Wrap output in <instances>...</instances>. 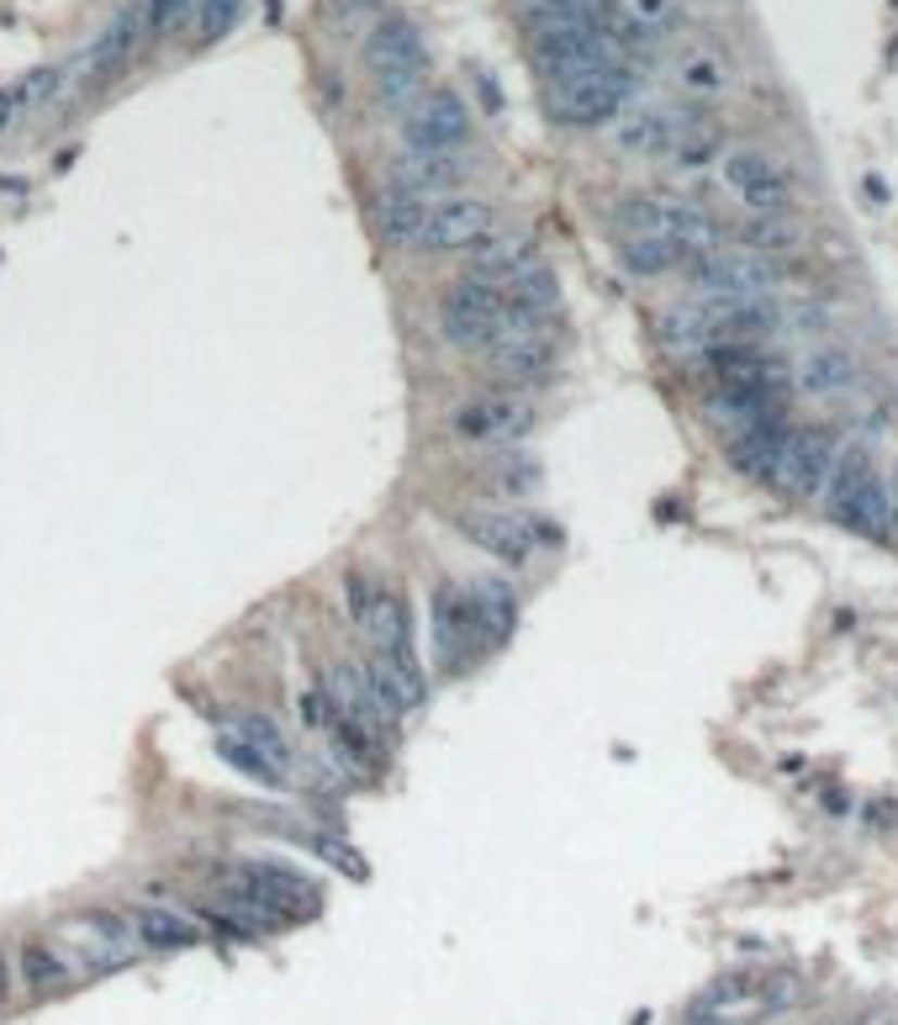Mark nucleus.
Instances as JSON below:
<instances>
[{
  "instance_id": "f257e3e1",
  "label": "nucleus",
  "mask_w": 898,
  "mask_h": 1025,
  "mask_svg": "<svg viewBox=\"0 0 898 1025\" xmlns=\"http://www.w3.org/2000/svg\"><path fill=\"white\" fill-rule=\"evenodd\" d=\"M534 423H539V408L529 397H518V386L476 392V397L449 408V434L471 450H513L534 434Z\"/></svg>"
},
{
  "instance_id": "f03ea898",
  "label": "nucleus",
  "mask_w": 898,
  "mask_h": 1025,
  "mask_svg": "<svg viewBox=\"0 0 898 1025\" xmlns=\"http://www.w3.org/2000/svg\"><path fill=\"white\" fill-rule=\"evenodd\" d=\"M365 69L375 75V90L386 106H408L428 75V48L408 16H386L365 38Z\"/></svg>"
},
{
  "instance_id": "7ed1b4c3",
  "label": "nucleus",
  "mask_w": 898,
  "mask_h": 1025,
  "mask_svg": "<svg viewBox=\"0 0 898 1025\" xmlns=\"http://www.w3.org/2000/svg\"><path fill=\"white\" fill-rule=\"evenodd\" d=\"M634 95V69L613 64V69H592V75H566L550 80V117L566 127H603L613 123Z\"/></svg>"
},
{
  "instance_id": "20e7f679",
  "label": "nucleus",
  "mask_w": 898,
  "mask_h": 1025,
  "mask_svg": "<svg viewBox=\"0 0 898 1025\" xmlns=\"http://www.w3.org/2000/svg\"><path fill=\"white\" fill-rule=\"evenodd\" d=\"M502 318H508L502 291L487 286V281H471V276H460L439 302V329L465 355H487L497 344V333H502Z\"/></svg>"
},
{
  "instance_id": "39448f33",
  "label": "nucleus",
  "mask_w": 898,
  "mask_h": 1025,
  "mask_svg": "<svg viewBox=\"0 0 898 1025\" xmlns=\"http://www.w3.org/2000/svg\"><path fill=\"white\" fill-rule=\"evenodd\" d=\"M534 59L550 80H566V75L629 64V48H618L598 22H572V27H555V33H534Z\"/></svg>"
},
{
  "instance_id": "423d86ee",
  "label": "nucleus",
  "mask_w": 898,
  "mask_h": 1025,
  "mask_svg": "<svg viewBox=\"0 0 898 1025\" xmlns=\"http://www.w3.org/2000/svg\"><path fill=\"white\" fill-rule=\"evenodd\" d=\"M460 534L502 566H529L539 544L561 539V529H550L544 518H524L513 508H471V513H460Z\"/></svg>"
},
{
  "instance_id": "0eeeda50",
  "label": "nucleus",
  "mask_w": 898,
  "mask_h": 1025,
  "mask_svg": "<svg viewBox=\"0 0 898 1025\" xmlns=\"http://www.w3.org/2000/svg\"><path fill=\"white\" fill-rule=\"evenodd\" d=\"M688 276L703 296H772L782 286V265L751 248H703L688 259Z\"/></svg>"
},
{
  "instance_id": "6e6552de",
  "label": "nucleus",
  "mask_w": 898,
  "mask_h": 1025,
  "mask_svg": "<svg viewBox=\"0 0 898 1025\" xmlns=\"http://www.w3.org/2000/svg\"><path fill=\"white\" fill-rule=\"evenodd\" d=\"M428 618H434V656H439L445 671H465L476 651H487V629H482V614H476L471 587L445 581V587L434 592Z\"/></svg>"
},
{
  "instance_id": "1a4fd4ad",
  "label": "nucleus",
  "mask_w": 898,
  "mask_h": 1025,
  "mask_svg": "<svg viewBox=\"0 0 898 1025\" xmlns=\"http://www.w3.org/2000/svg\"><path fill=\"white\" fill-rule=\"evenodd\" d=\"M703 366H708L719 392H772V397H787V386H793V370L782 366L767 344H708Z\"/></svg>"
},
{
  "instance_id": "9d476101",
  "label": "nucleus",
  "mask_w": 898,
  "mask_h": 1025,
  "mask_svg": "<svg viewBox=\"0 0 898 1025\" xmlns=\"http://www.w3.org/2000/svg\"><path fill=\"white\" fill-rule=\"evenodd\" d=\"M835 450H841V434L830 423H793V434L782 445V465H777V487L793 497H819L830 465H835Z\"/></svg>"
},
{
  "instance_id": "9b49d317",
  "label": "nucleus",
  "mask_w": 898,
  "mask_h": 1025,
  "mask_svg": "<svg viewBox=\"0 0 898 1025\" xmlns=\"http://www.w3.org/2000/svg\"><path fill=\"white\" fill-rule=\"evenodd\" d=\"M497 228V212L476 196H434L423 202V228L418 248H471Z\"/></svg>"
},
{
  "instance_id": "f8f14e48",
  "label": "nucleus",
  "mask_w": 898,
  "mask_h": 1025,
  "mask_svg": "<svg viewBox=\"0 0 898 1025\" xmlns=\"http://www.w3.org/2000/svg\"><path fill=\"white\" fill-rule=\"evenodd\" d=\"M724 185H730L751 212H767V217H777V212L793 206V180H787V169L777 165L772 154H761V149H730V154H724Z\"/></svg>"
},
{
  "instance_id": "ddd939ff",
  "label": "nucleus",
  "mask_w": 898,
  "mask_h": 1025,
  "mask_svg": "<svg viewBox=\"0 0 898 1025\" xmlns=\"http://www.w3.org/2000/svg\"><path fill=\"white\" fill-rule=\"evenodd\" d=\"M402 138L418 154H460V143L471 138V112H465L460 95L434 90L402 117Z\"/></svg>"
},
{
  "instance_id": "4468645a",
  "label": "nucleus",
  "mask_w": 898,
  "mask_h": 1025,
  "mask_svg": "<svg viewBox=\"0 0 898 1025\" xmlns=\"http://www.w3.org/2000/svg\"><path fill=\"white\" fill-rule=\"evenodd\" d=\"M487 366H491V375L508 381V386H534V381H550V375H555L561 349H555L550 329H508L487 349Z\"/></svg>"
},
{
  "instance_id": "2eb2a0df",
  "label": "nucleus",
  "mask_w": 898,
  "mask_h": 1025,
  "mask_svg": "<svg viewBox=\"0 0 898 1025\" xmlns=\"http://www.w3.org/2000/svg\"><path fill=\"white\" fill-rule=\"evenodd\" d=\"M787 434H793L787 408L767 412V418H756V423H740V428H730V465H735L740 476H751V482H777Z\"/></svg>"
},
{
  "instance_id": "dca6fc26",
  "label": "nucleus",
  "mask_w": 898,
  "mask_h": 1025,
  "mask_svg": "<svg viewBox=\"0 0 898 1025\" xmlns=\"http://www.w3.org/2000/svg\"><path fill=\"white\" fill-rule=\"evenodd\" d=\"M613 123H618V127H613L618 154H629V159H660V154H671V149H677V138L688 132L693 112H671V106H634V112H618Z\"/></svg>"
},
{
  "instance_id": "f3484780",
  "label": "nucleus",
  "mask_w": 898,
  "mask_h": 1025,
  "mask_svg": "<svg viewBox=\"0 0 898 1025\" xmlns=\"http://www.w3.org/2000/svg\"><path fill=\"white\" fill-rule=\"evenodd\" d=\"M149 38V27H143V5H123L112 22H106V33L90 42V53H85V80L90 85H112L117 75H123L127 64H132V53H138V42Z\"/></svg>"
},
{
  "instance_id": "a211bd4d",
  "label": "nucleus",
  "mask_w": 898,
  "mask_h": 1025,
  "mask_svg": "<svg viewBox=\"0 0 898 1025\" xmlns=\"http://www.w3.org/2000/svg\"><path fill=\"white\" fill-rule=\"evenodd\" d=\"M877 476V460H872V450L867 445H846V450H835V465H830V476H824V518L830 524H841L846 529V513H851V502H857V492Z\"/></svg>"
},
{
  "instance_id": "6ab92c4d",
  "label": "nucleus",
  "mask_w": 898,
  "mask_h": 1025,
  "mask_svg": "<svg viewBox=\"0 0 898 1025\" xmlns=\"http://www.w3.org/2000/svg\"><path fill=\"white\" fill-rule=\"evenodd\" d=\"M793 381H798L809 397H846V392L861 381V366H857L851 349H841V344H819V349H809V355L798 360Z\"/></svg>"
},
{
  "instance_id": "aec40b11",
  "label": "nucleus",
  "mask_w": 898,
  "mask_h": 1025,
  "mask_svg": "<svg viewBox=\"0 0 898 1025\" xmlns=\"http://www.w3.org/2000/svg\"><path fill=\"white\" fill-rule=\"evenodd\" d=\"M375 645V656H397V651H412V614H408V598L397 587H375L370 592V608H365V624H360Z\"/></svg>"
},
{
  "instance_id": "412c9836",
  "label": "nucleus",
  "mask_w": 898,
  "mask_h": 1025,
  "mask_svg": "<svg viewBox=\"0 0 898 1025\" xmlns=\"http://www.w3.org/2000/svg\"><path fill=\"white\" fill-rule=\"evenodd\" d=\"M471 254V281H487V286H502L513 270H524L529 259H539L534 254V239H524V233H502V228H491L482 244H471L465 248Z\"/></svg>"
},
{
  "instance_id": "4be33fe9",
  "label": "nucleus",
  "mask_w": 898,
  "mask_h": 1025,
  "mask_svg": "<svg viewBox=\"0 0 898 1025\" xmlns=\"http://www.w3.org/2000/svg\"><path fill=\"white\" fill-rule=\"evenodd\" d=\"M460 180H465L460 154H418V149H408V154H402V165H397V191L423 196V202H434V196H454V185H460Z\"/></svg>"
},
{
  "instance_id": "5701e85b",
  "label": "nucleus",
  "mask_w": 898,
  "mask_h": 1025,
  "mask_svg": "<svg viewBox=\"0 0 898 1025\" xmlns=\"http://www.w3.org/2000/svg\"><path fill=\"white\" fill-rule=\"evenodd\" d=\"M618 259L629 276H671V270H688L693 248L666 239V233H624L618 239Z\"/></svg>"
},
{
  "instance_id": "b1692460",
  "label": "nucleus",
  "mask_w": 898,
  "mask_h": 1025,
  "mask_svg": "<svg viewBox=\"0 0 898 1025\" xmlns=\"http://www.w3.org/2000/svg\"><path fill=\"white\" fill-rule=\"evenodd\" d=\"M730 80L735 75H730V59L719 48H688L677 59V90L693 95V101H719L730 90Z\"/></svg>"
},
{
  "instance_id": "393cba45",
  "label": "nucleus",
  "mask_w": 898,
  "mask_h": 1025,
  "mask_svg": "<svg viewBox=\"0 0 898 1025\" xmlns=\"http://www.w3.org/2000/svg\"><path fill=\"white\" fill-rule=\"evenodd\" d=\"M132 931H138V941L149 951H191L202 941V925L191 914H175V909H138Z\"/></svg>"
},
{
  "instance_id": "a878e982",
  "label": "nucleus",
  "mask_w": 898,
  "mask_h": 1025,
  "mask_svg": "<svg viewBox=\"0 0 898 1025\" xmlns=\"http://www.w3.org/2000/svg\"><path fill=\"white\" fill-rule=\"evenodd\" d=\"M846 529L867 534V539H888V534H894V487H888L883 471L857 492L851 513H846Z\"/></svg>"
},
{
  "instance_id": "bb28decb",
  "label": "nucleus",
  "mask_w": 898,
  "mask_h": 1025,
  "mask_svg": "<svg viewBox=\"0 0 898 1025\" xmlns=\"http://www.w3.org/2000/svg\"><path fill=\"white\" fill-rule=\"evenodd\" d=\"M735 244L751 248V254H767V259H777V254H787V248L804 244V233H798L793 222H782V212H777V217L756 212V217H745V222L735 228Z\"/></svg>"
},
{
  "instance_id": "cd10ccee",
  "label": "nucleus",
  "mask_w": 898,
  "mask_h": 1025,
  "mask_svg": "<svg viewBox=\"0 0 898 1025\" xmlns=\"http://www.w3.org/2000/svg\"><path fill=\"white\" fill-rule=\"evenodd\" d=\"M217 756H222L228 767H239L248 782H265V787H281V782H286V767H281L275 756H265L259 745H248V740L233 735V730L217 735Z\"/></svg>"
},
{
  "instance_id": "c85d7f7f",
  "label": "nucleus",
  "mask_w": 898,
  "mask_h": 1025,
  "mask_svg": "<svg viewBox=\"0 0 898 1025\" xmlns=\"http://www.w3.org/2000/svg\"><path fill=\"white\" fill-rule=\"evenodd\" d=\"M418 228H423V196H408L392 185L381 196V239L397 248H418Z\"/></svg>"
},
{
  "instance_id": "c756f323",
  "label": "nucleus",
  "mask_w": 898,
  "mask_h": 1025,
  "mask_svg": "<svg viewBox=\"0 0 898 1025\" xmlns=\"http://www.w3.org/2000/svg\"><path fill=\"white\" fill-rule=\"evenodd\" d=\"M471 598H476V614H482V629H487V645H502L513 635V624H518V598L502 581H476Z\"/></svg>"
},
{
  "instance_id": "7c9ffc66",
  "label": "nucleus",
  "mask_w": 898,
  "mask_h": 1025,
  "mask_svg": "<svg viewBox=\"0 0 898 1025\" xmlns=\"http://www.w3.org/2000/svg\"><path fill=\"white\" fill-rule=\"evenodd\" d=\"M228 730H233V735H244L248 745H259L265 756H275L281 767L291 761V745H286V735H281V725H275V719H265V714H228Z\"/></svg>"
},
{
  "instance_id": "2f4dec72",
  "label": "nucleus",
  "mask_w": 898,
  "mask_h": 1025,
  "mask_svg": "<svg viewBox=\"0 0 898 1025\" xmlns=\"http://www.w3.org/2000/svg\"><path fill=\"white\" fill-rule=\"evenodd\" d=\"M491 487H497V492H508V497L534 492V487H539V460L513 445V450H508L502 460H497V465H491Z\"/></svg>"
},
{
  "instance_id": "473e14b6",
  "label": "nucleus",
  "mask_w": 898,
  "mask_h": 1025,
  "mask_svg": "<svg viewBox=\"0 0 898 1025\" xmlns=\"http://www.w3.org/2000/svg\"><path fill=\"white\" fill-rule=\"evenodd\" d=\"M22 973H27V984H33V988H59L64 978H69V968H64L59 946H48V941H27V946H22Z\"/></svg>"
},
{
  "instance_id": "72a5a7b5",
  "label": "nucleus",
  "mask_w": 898,
  "mask_h": 1025,
  "mask_svg": "<svg viewBox=\"0 0 898 1025\" xmlns=\"http://www.w3.org/2000/svg\"><path fill=\"white\" fill-rule=\"evenodd\" d=\"M196 5H202V0H149V5H143V27H149V38L180 33V27L196 16Z\"/></svg>"
},
{
  "instance_id": "f704fd0d",
  "label": "nucleus",
  "mask_w": 898,
  "mask_h": 1025,
  "mask_svg": "<svg viewBox=\"0 0 898 1025\" xmlns=\"http://www.w3.org/2000/svg\"><path fill=\"white\" fill-rule=\"evenodd\" d=\"M239 16H244V0H202V5H196V38L202 42L228 38Z\"/></svg>"
},
{
  "instance_id": "c9c22d12",
  "label": "nucleus",
  "mask_w": 898,
  "mask_h": 1025,
  "mask_svg": "<svg viewBox=\"0 0 898 1025\" xmlns=\"http://www.w3.org/2000/svg\"><path fill=\"white\" fill-rule=\"evenodd\" d=\"M296 708H302L307 730H318V735H323L328 725H333V703H328L323 682H318V688H302V697H296Z\"/></svg>"
},
{
  "instance_id": "e433bc0d",
  "label": "nucleus",
  "mask_w": 898,
  "mask_h": 1025,
  "mask_svg": "<svg viewBox=\"0 0 898 1025\" xmlns=\"http://www.w3.org/2000/svg\"><path fill=\"white\" fill-rule=\"evenodd\" d=\"M344 598H349V618H355V624H365L370 587H365V576H360V572H349V576H344Z\"/></svg>"
},
{
  "instance_id": "4c0bfd02",
  "label": "nucleus",
  "mask_w": 898,
  "mask_h": 1025,
  "mask_svg": "<svg viewBox=\"0 0 898 1025\" xmlns=\"http://www.w3.org/2000/svg\"><path fill=\"white\" fill-rule=\"evenodd\" d=\"M42 90H53V69H38L33 80L22 85V95H16V101H27V106H33V101H38Z\"/></svg>"
},
{
  "instance_id": "58836bf2",
  "label": "nucleus",
  "mask_w": 898,
  "mask_h": 1025,
  "mask_svg": "<svg viewBox=\"0 0 898 1025\" xmlns=\"http://www.w3.org/2000/svg\"><path fill=\"white\" fill-rule=\"evenodd\" d=\"M386 0H338V11L344 16H370V11H381Z\"/></svg>"
},
{
  "instance_id": "ea45409f",
  "label": "nucleus",
  "mask_w": 898,
  "mask_h": 1025,
  "mask_svg": "<svg viewBox=\"0 0 898 1025\" xmlns=\"http://www.w3.org/2000/svg\"><path fill=\"white\" fill-rule=\"evenodd\" d=\"M5 117H11V95L0 90V127H5Z\"/></svg>"
},
{
  "instance_id": "a19ab883",
  "label": "nucleus",
  "mask_w": 898,
  "mask_h": 1025,
  "mask_svg": "<svg viewBox=\"0 0 898 1025\" xmlns=\"http://www.w3.org/2000/svg\"><path fill=\"white\" fill-rule=\"evenodd\" d=\"M894 534H898V487H894Z\"/></svg>"
},
{
  "instance_id": "79ce46f5",
  "label": "nucleus",
  "mask_w": 898,
  "mask_h": 1025,
  "mask_svg": "<svg viewBox=\"0 0 898 1025\" xmlns=\"http://www.w3.org/2000/svg\"><path fill=\"white\" fill-rule=\"evenodd\" d=\"M0 988H5V957H0Z\"/></svg>"
}]
</instances>
